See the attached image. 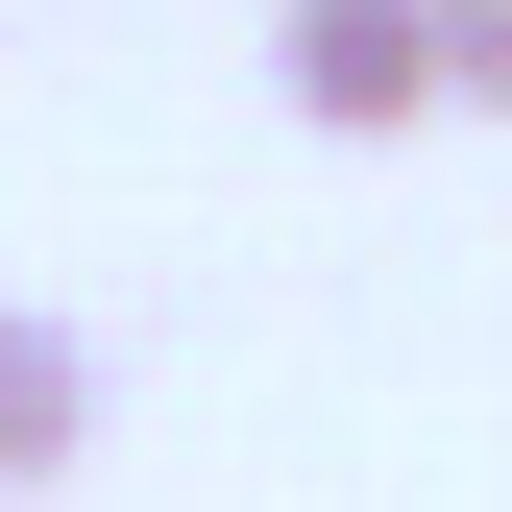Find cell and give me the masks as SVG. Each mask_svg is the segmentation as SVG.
<instances>
[{
	"mask_svg": "<svg viewBox=\"0 0 512 512\" xmlns=\"http://www.w3.org/2000/svg\"><path fill=\"white\" fill-rule=\"evenodd\" d=\"M269 98L317 147H415L464 98V49H439V0H269Z\"/></svg>",
	"mask_w": 512,
	"mask_h": 512,
	"instance_id": "cell-1",
	"label": "cell"
},
{
	"mask_svg": "<svg viewBox=\"0 0 512 512\" xmlns=\"http://www.w3.org/2000/svg\"><path fill=\"white\" fill-rule=\"evenodd\" d=\"M439 49H464V122H512V0H439Z\"/></svg>",
	"mask_w": 512,
	"mask_h": 512,
	"instance_id": "cell-3",
	"label": "cell"
},
{
	"mask_svg": "<svg viewBox=\"0 0 512 512\" xmlns=\"http://www.w3.org/2000/svg\"><path fill=\"white\" fill-rule=\"evenodd\" d=\"M49 464H98V342L0 293V488H49Z\"/></svg>",
	"mask_w": 512,
	"mask_h": 512,
	"instance_id": "cell-2",
	"label": "cell"
}]
</instances>
